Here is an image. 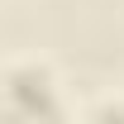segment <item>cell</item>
<instances>
[{
  "mask_svg": "<svg viewBox=\"0 0 124 124\" xmlns=\"http://www.w3.org/2000/svg\"><path fill=\"white\" fill-rule=\"evenodd\" d=\"M86 124H124V100H105Z\"/></svg>",
  "mask_w": 124,
  "mask_h": 124,
  "instance_id": "cell-1",
  "label": "cell"
}]
</instances>
